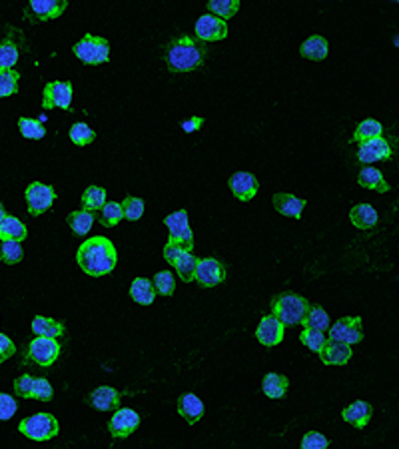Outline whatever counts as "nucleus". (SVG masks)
<instances>
[{
    "mask_svg": "<svg viewBox=\"0 0 399 449\" xmlns=\"http://www.w3.org/2000/svg\"><path fill=\"white\" fill-rule=\"evenodd\" d=\"M32 382H34V377L28 375V373H24V375H20V377H16L15 379V393L18 398H31V389H32Z\"/></svg>",
    "mask_w": 399,
    "mask_h": 449,
    "instance_id": "48",
    "label": "nucleus"
},
{
    "mask_svg": "<svg viewBox=\"0 0 399 449\" xmlns=\"http://www.w3.org/2000/svg\"><path fill=\"white\" fill-rule=\"evenodd\" d=\"M32 332L38 336V338H62L64 336V324L58 320H52V318H44V316H36L32 320Z\"/></svg>",
    "mask_w": 399,
    "mask_h": 449,
    "instance_id": "25",
    "label": "nucleus"
},
{
    "mask_svg": "<svg viewBox=\"0 0 399 449\" xmlns=\"http://www.w3.org/2000/svg\"><path fill=\"white\" fill-rule=\"evenodd\" d=\"M186 250L182 246H176V244H166V248H164V260L168 263H174L180 260V256L184 254Z\"/></svg>",
    "mask_w": 399,
    "mask_h": 449,
    "instance_id": "50",
    "label": "nucleus"
},
{
    "mask_svg": "<svg viewBox=\"0 0 399 449\" xmlns=\"http://www.w3.org/2000/svg\"><path fill=\"white\" fill-rule=\"evenodd\" d=\"M196 258L190 254V252H184L182 256H180V260L174 263V268H176V272H178V276L180 279L188 284V281H194V272H196Z\"/></svg>",
    "mask_w": 399,
    "mask_h": 449,
    "instance_id": "38",
    "label": "nucleus"
},
{
    "mask_svg": "<svg viewBox=\"0 0 399 449\" xmlns=\"http://www.w3.org/2000/svg\"><path fill=\"white\" fill-rule=\"evenodd\" d=\"M194 279L198 281L202 288H214L226 279V268L224 263L215 258H202L196 262V272Z\"/></svg>",
    "mask_w": 399,
    "mask_h": 449,
    "instance_id": "12",
    "label": "nucleus"
},
{
    "mask_svg": "<svg viewBox=\"0 0 399 449\" xmlns=\"http://www.w3.org/2000/svg\"><path fill=\"white\" fill-rule=\"evenodd\" d=\"M106 204V190L100 186H88L82 194V210L86 212H96L102 210Z\"/></svg>",
    "mask_w": 399,
    "mask_h": 449,
    "instance_id": "32",
    "label": "nucleus"
},
{
    "mask_svg": "<svg viewBox=\"0 0 399 449\" xmlns=\"http://www.w3.org/2000/svg\"><path fill=\"white\" fill-rule=\"evenodd\" d=\"M22 260V246L18 242H2L0 244V262L15 266Z\"/></svg>",
    "mask_w": 399,
    "mask_h": 449,
    "instance_id": "41",
    "label": "nucleus"
},
{
    "mask_svg": "<svg viewBox=\"0 0 399 449\" xmlns=\"http://www.w3.org/2000/svg\"><path fill=\"white\" fill-rule=\"evenodd\" d=\"M16 354L15 341L10 340L8 336L0 334V364H4L8 357H13Z\"/></svg>",
    "mask_w": 399,
    "mask_h": 449,
    "instance_id": "49",
    "label": "nucleus"
},
{
    "mask_svg": "<svg viewBox=\"0 0 399 449\" xmlns=\"http://www.w3.org/2000/svg\"><path fill=\"white\" fill-rule=\"evenodd\" d=\"M256 338H258L261 345L274 348V345H277L279 341L284 340V324L277 318H274L272 313L263 316L260 325H258V329H256Z\"/></svg>",
    "mask_w": 399,
    "mask_h": 449,
    "instance_id": "17",
    "label": "nucleus"
},
{
    "mask_svg": "<svg viewBox=\"0 0 399 449\" xmlns=\"http://www.w3.org/2000/svg\"><path fill=\"white\" fill-rule=\"evenodd\" d=\"M391 146L389 142L382 136V138H373L359 144L357 150V160L361 164H373V162H382V160H391Z\"/></svg>",
    "mask_w": 399,
    "mask_h": 449,
    "instance_id": "15",
    "label": "nucleus"
},
{
    "mask_svg": "<svg viewBox=\"0 0 399 449\" xmlns=\"http://www.w3.org/2000/svg\"><path fill=\"white\" fill-rule=\"evenodd\" d=\"M196 36L200 42H215V40H224L228 36V24L214 15L200 16L196 22Z\"/></svg>",
    "mask_w": 399,
    "mask_h": 449,
    "instance_id": "14",
    "label": "nucleus"
},
{
    "mask_svg": "<svg viewBox=\"0 0 399 449\" xmlns=\"http://www.w3.org/2000/svg\"><path fill=\"white\" fill-rule=\"evenodd\" d=\"M329 439L320 432H307L302 439V449H327Z\"/></svg>",
    "mask_w": 399,
    "mask_h": 449,
    "instance_id": "46",
    "label": "nucleus"
},
{
    "mask_svg": "<svg viewBox=\"0 0 399 449\" xmlns=\"http://www.w3.org/2000/svg\"><path fill=\"white\" fill-rule=\"evenodd\" d=\"M154 290H156V294H162V295H172L174 294V290H176V281H174V276L170 274L168 270H164V272H158L156 276H154Z\"/></svg>",
    "mask_w": 399,
    "mask_h": 449,
    "instance_id": "43",
    "label": "nucleus"
},
{
    "mask_svg": "<svg viewBox=\"0 0 399 449\" xmlns=\"http://www.w3.org/2000/svg\"><path fill=\"white\" fill-rule=\"evenodd\" d=\"M76 262L84 274H88L92 278H100V276L110 274L116 268L118 254H116L114 244L108 238L94 236L78 248Z\"/></svg>",
    "mask_w": 399,
    "mask_h": 449,
    "instance_id": "1",
    "label": "nucleus"
},
{
    "mask_svg": "<svg viewBox=\"0 0 399 449\" xmlns=\"http://www.w3.org/2000/svg\"><path fill=\"white\" fill-rule=\"evenodd\" d=\"M182 130H184L186 134H192V132H196L200 130L202 126H204V118H200V116H192V118H188L182 122Z\"/></svg>",
    "mask_w": 399,
    "mask_h": 449,
    "instance_id": "51",
    "label": "nucleus"
},
{
    "mask_svg": "<svg viewBox=\"0 0 399 449\" xmlns=\"http://www.w3.org/2000/svg\"><path fill=\"white\" fill-rule=\"evenodd\" d=\"M4 218H6V212H4V206H2V202H0V224H2Z\"/></svg>",
    "mask_w": 399,
    "mask_h": 449,
    "instance_id": "52",
    "label": "nucleus"
},
{
    "mask_svg": "<svg viewBox=\"0 0 399 449\" xmlns=\"http://www.w3.org/2000/svg\"><path fill=\"white\" fill-rule=\"evenodd\" d=\"M68 8V0H31L24 8V18L31 24L56 20Z\"/></svg>",
    "mask_w": 399,
    "mask_h": 449,
    "instance_id": "7",
    "label": "nucleus"
},
{
    "mask_svg": "<svg viewBox=\"0 0 399 449\" xmlns=\"http://www.w3.org/2000/svg\"><path fill=\"white\" fill-rule=\"evenodd\" d=\"M20 42H16L15 36L10 34L8 38L0 40V72L15 70L18 56H20ZM26 47V44H24Z\"/></svg>",
    "mask_w": 399,
    "mask_h": 449,
    "instance_id": "24",
    "label": "nucleus"
},
{
    "mask_svg": "<svg viewBox=\"0 0 399 449\" xmlns=\"http://www.w3.org/2000/svg\"><path fill=\"white\" fill-rule=\"evenodd\" d=\"M300 52H302V56L307 58V60H323L327 56V52H329V44H327V40L323 36L314 34V36H309L306 42L302 44Z\"/></svg>",
    "mask_w": 399,
    "mask_h": 449,
    "instance_id": "27",
    "label": "nucleus"
},
{
    "mask_svg": "<svg viewBox=\"0 0 399 449\" xmlns=\"http://www.w3.org/2000/svg\"><path fill=\"white\" fill-rule=\"evenodd\" d=\"M164 224L168 226L170 232L168 244L182 246L186 252L192 254V250H194V234H192V228L188 224V212L186 210H178V212H174V214L164 218Z\"/></svg>",
    "mask_w": 399,
    "mask_h": 449,
    "instance_id": "6",
    "label": "nucleus"
},
{
    "mask_svg": "<svg viewBox=\"0 0 399 449\" xmlns=\"http://www.w3.org/2000/svg\"><path fill=\"white\" fill-rule=\"evenodd\" d=\"M18 409L15 398L8 393H0V421H8Z\"/></svg>",
    "mask_w": 399,
    "mask_h": 449,
    "instance_id": "47",
    "label": "nucleus"
},
{
    "mask_svg": "<svg viewBox=\"0 0 399 449\" xmlns=\"http://www.w3.org/2000/svg\"><path fill=\"white\" fill-rule=\"evenodd\" d=\"M72 50L78 58L86 64H104L110 60V44L102 36L84 34L82 40H78Z\"/></svg>",
    "mask_w": 399,
    "mask_h": 449,
    "instance_id": "5",
    "label": "nucleus"
},
{
    "mask_svg": "<svg viewBox=\"0 0 399 449\" xmlns=\"http://www.w3.org/2000/svg\"><path fill=\"white\" fill-rule=\"evenodd\" d=\"M302 324L309 327V329L323 332V329L329 327V316H327V311L323 310L322 306H309V310H307L306 318H304Z\"/></svg>",
    "mask_w": 399,
    "mask_h": 449,
    "instance_id": "34",
    "label": "nucleus"
},
{
    "mask_svg": "<svg viewBox=\"0 0 399 449\" xmlns=\"http://www.w3.org/2000/svg\"><path fill=\"white\" fill-rule=\"evenodd\" d=\"M68 134H70V140H72L76 146H88V144H92L94 138H96V132H94L88 124H84V122H76V124L70 128Z\"/></svg>",
    "mask_w": 399,
    "mask_h": 449,
    "instance_id": "40",
    "label": "nucleus"
},
{
    "mask_svg": "<svg viewBox=\"0 0 399 449\" xmlns=\"http://www.w3.org/2000/svg\"><path fill=\"white\" fill-rule=\"evenodd\" d=\"M329 341H339V343H359L364 340V329H361V318H341L336 324L329 327Z\"/></svg>",
    "mask_w": 399,
    "mask_h": 449,
    "instance_id": "11",
    "label": "nucleus"
},
{
    "mask_svg": "<svg viewBox=\"0 0 399 449\" xmlns=\"http://www.w3.org/2000/svg\"><path fill=\"white\" fill-rule=\"evenodd\" d=\"M120 206H122L124 218L130 220V222H136L144 214V200L134 198V196H126Z\"/></svg>",
    "mask_w": 399,
    "mask_h": 449,
    "instance_id": "44",
    "label": "nucleus"
},
{
    "mask_svg": "<svg viewBox=\"0 0 399 449\" xmlns=\"http://www.w3.org/2000/svg\"><path fill=\"white\" fill-rule=\"evenodd\" d=\"M28 236L26 226L16 216H6L0 224V242H24Z\"/></svg>",
    "mask_w": 399,
    "mask_h": 449,
    "instance_id": "23",
    "label": "nucleus"
},
{
    "mask_svg": "<svg viewBox=\"0 0 399 449\" xmlns=\"http://www.w3.org/2000/svg\"><path fill=\"white\" fill-rule=\"evenodd\" d=\"M140 425V416L130 407H118L116 414L108 421V432L112 437H128L132 435Z\"/></svg>",
    "mask_w": 399,
    "mask_h": 449,
    "instance_id": "13",
    "label": "nucleus"
},
{
    "mask_svg": "<svg viewBox=\"0 0 399 449\" xmlns=\"http://www.w3.org/2000/svg\"><path fill=\"white\" fill-rule=\"evenodd\" d=\"M18 80H20V74L16 70L0 72V98H6V96H13V94L18 92Z\"/></svg>",
    "mask_w": 399,
    "mask_h": 449,
    "instance_id": "42",
    "label": "nucleus"
},
{
    "mask_svg": "<svg viewBox=\"0 0 399 449\" xmlns=\"http://www.w3.org/2000/svg\"><path fill=\"white\" fill-rule=\"evenodd\" d=\"M52 395H54V391H52V386H50V382H48V379L40 377V379H34V382H32L31 400L50 402V400H52Z\"/></svg>",
    "mask_w": 399,
    "mask_h": 449,
    "instance_id": "45",
    "label": "nucleus"
},
{
    "mask_svg": "<svg viewBox=\"0 0 399 449\" xmlns=\"http://www.w3.org/2000/svg\"><path fill=\"white\" fill-rule=\"evenodd\" d=\"M120 400H122V393L114 387H96L92 393H90V403H92L96 409L100 411H110V409H118L120 407Z\"/></svg>",
    "mask_w": 399,
    "mask_h": 449,
    "instance_id": "20",
    "label": "nucleus"
},
{
    "mask_svg": "<svg viewBox=\"0 0 399 449\" xmlns=\"http://www.w3.org/2000/svg\"><path fill=\"white\" fill-rule=\"evenodd\" d=\"M208 10L214 13V16L222 18L224 22L238 15L240 10V0H210L208 2Z\"/></svg>",
    "mask_w": 399,
    "mask_h": 449,
    "instance_id": "35",
    "label": "nucleus"
},
{
    "mask_svg": "<svg viewBox=\"0 0 399 449\" xmlns=\"http://www.w3.org/2000/svg\"><path fill=\"white\" fill-rule=\"evenodd\" d=\"M309 302L306 297L295 294H279L272 300V316L277 318L284 327L286 325L302 324L309 310Z\"/></svg>",
    "mask_w": 399,
    "mask_h": 449,
    "instance_id": "3",
    "label": "nucleus"
},
{
    "mask_svg": "<svg viewBox=\"0 0 399 449\" xmlns=\"http://www.w3.org/2000/svg\"><path fill=\"white\" fill-rule=\"evenodd\" d=\"M382 134H384V126L380 124L377 120H364V122H359L357 128H355L353 140L359 142V144H364L368 140L382 138Z\"/></svg>",
    "mask_w": 399,
    "mask_h": 449,
    "instance_id": "33",
    "label": "nucleus"
},
{
    "mask_svg": "<svg viewBox=\"0 0 399 449\" xmlns=\"http://www.w3.org/2000/svg\"><path fill=\"white\" fill-rule=\"evenodd\" d=\"M206 54H208V48L198 38L180 36L166 47L164 60L174 72H192L204 64Z\"/></svg>",
    "mask_w": 399,
    "mask_h": 449,
    "instance_id": "2",
    "label": "nucleus"
},
{
    "mask_svg": "<svg viewBox=\"0 0 399 449\" xmlns=\"http://www.w3.org/2000/svg\"><path fill=\"white\" fill-rule=\"evenodd\" d=\"M228 186H230L231 194L242 202L254 200V196L258 194L260 190V182L254 174L250 172H236L228 180Z\"/></svg>",
    "mask_w": 399,
    "mask_h": 449,
    "instance_id": "16",
    "label": "nucleus"
},
{
    "mask_svg": "<svg viewBox=\"0 0 399 449\" xmlns=\"http://www.w3.org/2000/svg\"><path fill=\"white\" fill-rule=\"evenodd\" d=\"M353 352L348 343H339V341H325L323 350L320 352V357L325 366H345L352 359Z\"/></svg>",
    "mask_w": 399,
    "mask_h": 449,
    "instance_id": "18",
    "label": "nucleus"
},
{
    "mask_svg": "<svg viewBox=\"0 0 399 449\" xmlns=\"http://www.w3.org/2000/svg\"><path fill=\"white\" fill-rule=\"evenodd\" d=\"M18 432L34 441H48L58 435L60 425L52 414H34L18 423Z\"/></svg>",
    "mask_w": 399,
    "mask_h": 449,
    "instance_id": "4",
    "label": "nucleus"
},
{
    "mask_svg": "<svg viewBox=\"0 0 399 449\" xmlns=\"http://www.w3.org/2000/svg\"><path fill=\"white\" fill-rule=\"evenodd\" d=\"M122 218V206L118 202H106L104 208L100 210V224L106 226V228H114L116 224H120Z\"/></svg>",
    "mask_w": 399,
    "mask_h": 449,
    "instance_id": "37",
    "label": "nucleus"
},
{
    "mask_svg": "<svg viewBox=\"0 0 399 449\" xmlns=\"http://www.w3.org/2000/svg\"><path fill=\"white\" fill-rule=\"evenodd\" d=\"M178 414L190 423H198L200 419L204 418V402L200 400L198 395L194 393H184L178 398Z\"/></svg>",
    "mask_w": 399,
    "mask_h": 449,
    "instance_id": "21",
    "label": "nucleus"
},
{
    "mask_svg": "<svg viewBox=\"0 0 399 449\" xmlns=\"http://www.w3.org/2000/svg\"><path fill=\"white\" fill-rule=\"evenodd\" d=\"M288 387H290V382H288V377L282 375V373H268V375L263 377V382H261V389H263V393H266L270 400H279V398H284L286 391H288Z\"/></svg>",
    "mask_w": 399,
    "mask_h": 449,
    "instance_id": "28",
    "label": "nucleus"
},
{
    "mask_svg": "<svg viewBox=\"0 0 399 449\" xmlns=\"http://www.w3.org/2000/svg\"><path fill=\"white\" fill-rule=\"evenodd\" d=\"M60 356V343L52 338H34L26 348V359L40 366V368H50Z\"/></svg>",
    "mask_w": 399,
    "mask_h": 449,
    "instance_id": "8",
    "label": "nucleus"
},
{
    "mask_svg": "<svg viewBox=\"0 0 399 449\" xmlns=\"http://www.w3.org/2000/svg\"><path fill=\"white\" fill-rule=\"evenodd\" d=\"M300 340L302 343L309 348L311 352H316V354H320L323 350V345H325V334L323 332H318V329H309V327H304V332L300 334Z\"/></svg>",
    "mask_w": 399,
    "mask_h": 449,
    "instance_id": "39",
    "label": "nucleus"
},
{
    "mask_svg": "<svg viewBox=\"0 0 399 449\" xmlns=\"http://www.w3.org/2000/svg\"><path fill=\"white\" fill-rule=\"evenodd\" d=\"M18 130H20V134L24 136V138L28 140H40L44 138V134H47V130H44V126L40 120H36V118H18Z\"/></svg>",
    "mask_w": 399,
    "mask_h": 449,
    "instance_id": "36",
    "label": "nucleus"
},
{
    "mask_svg": "<svg viewBox=\"0 0 399 449\" xmlns=\"http://www.w3.org/2000/svg\"><path fill=\"white\" fill-rule=\"evenodd\" d=\"M274 208H276L282 216H290L300 220L304 208H306V200L295 198V196L286 194V192H279V194H274Z\"/></svg>",
    "mask_w": 399,
    "mask_h": 449,
    "instance_id": "22",
    "label": "nucleus"
},
{
    "mask_svg": "<svg viewBox=\"0 0 399 449\" xmlns=\"http://www.w3.org/2000/svg\"><path fill=\"white\" fill-rule=\"evenodd\" d=\"M94 220H96V216L92 212H86V210H76V212L68 214V218H66L68 226L72 228V232L76 236H86L90 232L94 226Z\"/></svg>",
    "mask_w": 399,
    "mask_h": 449,
    "instance_id": "31",
    "label": "nucleus"
},
{
    "mask_svg": "<svg viewBox=\"0 0 399 449\" xmlns=\"http://www.w3.org/2000/svg\"><path fill=\"white\" fill-rule=\"evenodd\" d=\"M371 416H373V407L368 402H361V400L353 402L348 407H343V411H341L343 421H348L350 425L357 427V430H364L369 423Z\"/></svg>",
    "mask_w": 399,
    "mask_h": 449,
    "instance_id": "19",
    "label": "nucleus"
},
{
    "mask_svg": "<svg viewBox=\"0 0 399 449\" xmlns=\"http://www.w3.org/2000/svg\"><path fill=\"white\" fill-rule=\"evenodd\" d=\"M357 184L361 188H368L373 192H389V184L385 182L384 174L377 170V168H364L357 176Z\"/></svg>",
    "mask_w": 399,
    "mask_h": 449,
    "instance_id": "29",
    "label": "nucleus"
},
{
    "mask_svg": "<svg viewBox=\"0 0 399 449\" xmlns=\"http://www.w3.org/2000/svg\"><path fill=\"white\" fill-rule=\"evenodd\" d=\"M24 200H26V208L31 216H40L50 210V206L56 200V190L48 184H40V182H32L24 192Z\"/></svg>",
    "mask_w": 399,
    "mask_h": 449,
    "instance_id": "9",
    "label": "nucleus"
},
{
    "mask_svg": "<svg viewBox=\"0 0 399 449\" xmlns=\"http://www.w3.org/2000/svg\"><path fill=\"white\" fill-rule=\"evenodd\" d=\"M350 220H352L353 226L359 228V230H371L377 224V212L369 204H357V206H353L352 212H350Z\"/></svg>",
    "mask_w": 399,
    "mask_h": 449,
    "instance_id": "26",
    "label": "nucleus"
},
{
    "mask_svg": "<svg viewBox=\"0 0 399 449\" xmlns=\"http://www.w3.org/2000/svg\"><path fill=\"white\" fill-rule=\"evenodd\" d=\"M72 104V82H48L42 90V108L70 110Z\"/></svg>",
    "mask_w": 399,
    "mask_h": 449,
    "instance_id": "10",
    "label": "nucleus"
},
{
    "mask_svg": "<svg viewBox=\"0 0 399 449\" xmlns=\"http://www.w3.org/2000/svg\"><path fill=\"white\" fill-rule=\"evenodd\" d=\"M130 295L136 304L142 306H150L156 300V290H154L152 281L146 278H136L130 286Z\"/></svg>",
    "mask_w": 399,
    "mask_h": 449,
    "instance_id": "30",
    "label": "nucleus"
}]
</instances>
